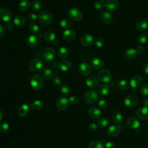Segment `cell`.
Returning a JSON list of instances; mask_svg holds the SVG:
<instances>
[{"instance_id": "6da1fadb", "label": "cell", "mask_w": 148, "mask_h": 148, "mask_svg": "<svg viewBox=\"0 0 148 148\" xmlns=\"http://www.w3.org/2000/svg\"><path fill=\"white\" fill-rule=\"evenodd\" d=\"M31 87L35 90H39L42 89L44 86V81L42 76L39 74L32 75L30 80Z\"/></svg>"}, {"instance_id": "7a4b0ae2", "label": "cell", "mask_w": 148, "mask_h": 148, "mask_svg": "<svg viewBox=\"0 0 148 148\" xmlns=\"http://www.w3.org/2000/svg\"><path fill=\"white\" fill-rule=\"evenodd\" d=\"M84 101L88 104H94L96 103L98 99L99 95L98 94L93 90H88L87 91L84 95Z\"/></svg>"}, {"instance_id": "3957f363", "label": "cell", "mask_w": 148, "mask_h": 148, "mask_svg": "<svg viewBox=\"0 0 148 148\" xmlns=\"http://www.w3.org/2000/svg\"><path fill=\"white\" fill-rule=\"evenodd\" d=\"M44 66L43 61L39 58H35L31 60L29 67L31 71L34 72H38L42 70Z\"/></svg>"}, {"instance_id": "277c9868", "label": "cell", "mask_w": 148, "mask_h": 148, "mask_svg": "<svg viewBox=\"0 0 148 148\" xmlns=\"http://www.w3.org/2000/svg\"><path fill=\"white\" fill-rule=\"evenodd\" d=\"M69 17L75 21H79L83 18V13L82 11L77 8H72L68 11Z\"/></svg>"}, {"instance_id": "5b68a950", "label": "cell", "mask_w": 148, "mask_h": 148, "mask_svg": "<svg viewBox=\"0 0 148 148\" xmlns=\"http://www.w3.org/2000/svg\"><path fill=\"white\" fill-rule=\"evenodd\" d=\"M42 36V33L33 34L30 35L27 39V44L31 47H34L37 46L40 42Z\"/></svg>"}, {"instance_id": "8992f818", "label": "cell", "mask_w": 148, "mask_h": 148, "mask_svg": "<svg viewBox=\"0 0 148 148\" xmlns=\"http://www.w3.org/2000/svg\"><path fill=\"white\" fill-rule=\"evenodd\" d=\"M99 80L105 83H109L112 80V74L110 72L106 69H101L98 73Z\"/></svg>"}, {"instance_id": "52a82bcc", "label": "cell", "mask_w": 148, "mask_h": 148, "mask_svg": "<svg viewBox=\"0 0 148 148\" xmlns=\"http://www.w3.org/2000/svg\"><path fill=\"white\" fill-rule=\"evenodd\" d=\"M38 17L40 21L44 24H49L52 21V16L49 12L47 10H42L39 12Z\"/></svg>"}, {"instance_id": "ba28073f", "label": "cell", "mask_w": 148, "mask_h": 148, "mask_svg": "<svg viewBox=\"0 0 148 148\" xmlns=\"http://www.w3.org/2000/svg\"><path fill=\"white\" fill-rule=\"evenodd\" d=\"M56 57L55 50L52 47H47L43 51V57L44 60L49 62L54 61Z\"/></svg>"}, {"instance_id": "9c48e42d", "label": "cell", "mask_w": 148, "mask_h": 148, "mask_svg": "<svg viewBox=\"0 0 148 148\" xmlns=\"http://www.w3.org/2000/svg\"><path fill=\"white\" fill-rule=\"evenodd\" d=\"M69 102V99L64 96H61L56 101V106L60 110H64L68 108Z\"/></svg>"}, {"instance_id": "30bf717a", "label": "cell", "mask_w": 148, "mask_h": 148, "mask_svg": "<svg viewBox=\"0 0 148 148\" xmlns=\"http://www.w3.org/2000/svg\"><path fill=\"white\" fill-rule=\"evenodd\" d=\"M78 71L82 76H87L91 72V67L88 63L82 62L79 65Z\"/></svg>"}, {"instance_id": "8fae6325", "label": "cell", "mask_w": 148, "mask_h": 148, "mask_svg": "<svg viewBox=\"0 0 148 148\" xmlns=\"http://www.w3.org/2000/svg\"><path fill=\"white\" fill-rule=\"evenodd\" d=\"M143 79L140 75H135L130 80V85L134 89H137L142 86Z\"/></svg>"}, {"instance_id": "7c38bea8", "label": "cell", "mask_w": 148, "mask_h": 148, "mask_svg": "<svg viewBox=\"0 0 148 148\" xmlns=\"http://www.w3.org/2000/svg\"><path fill=\"white\" fill-rule=\"evenodd\" d=\"M12 18V13L11 11L6 8H2L0 9V19L5 22H9Z\"/></svg>"}, {"instance_id": "4fadbf2b", "label": "cell", "mask_w": 148, "mask_h": 148, "mask_svg": "<svg viewBox=\"0 0 148 148\" xmlns=\"http://www.w3.org/2000/svg\"><path fill=\"white\" fill-rule=\"evenodd\" d=\"M94 42V37L90 34H84L80 39V43L84 46H90Z\"/></svg>"}, {"instance_id": "5bb4252c", "label": "cell", "mask_w": 148, "mask_h": 148, "mask_svg": "<svg viewBox=\"0 0 148 148\" xmlns=\"http://www.w3.org/2000/svg\"><path fill=\"white\" fill-rule=\"evenodd\" d=\"M137 117L142 120H146L148 119V106H142L139 107L136 112Z\"/></svg>"}, {"instance_id": "9a60e30c", "label": "cell", "mask_w": 148, "mask_h": 148, "mask_svg": "<svg viewBox=\"0 0 148 148\" xmlns=\"http://www.w3.org/2000/svg\"><path fill=\"white\" fill-rule=\"evenodd\" d=\"M121 130V127L119 125H112L108 128L107 134L110 137H116L119 135Z\"/></svg>"}, {"instance_id": "2e32d148", "label": "cell", "mask_w": 148, "mask_h": 148, "mask_svg": "<svg viewBox=\"0 0 148 148\" xmlns=\"http://www.w3.org/2000/svg\"><path fill=\"white\" fill-rule=\"evenodd\" d=\"M124 103L127 107L135 106L138 103V98L134 95H127L124 99Z\"/></svg>"}, {"instance_id": "e0dca14e", "label": "cell", "mask_w": 148, "mask_h": 148, "mask_svg": "<svg viewBox=\"0 0 148 148\" xmlns=\"http://www.w3.org/2000/svg\"><path fill=\"white\" fill-rule=\"evenodd\" d=\"M105 65L103 60L99 57H94L91 61V65L96 70L101 69Z\"/></svg>"}, {"instance_id": "ac0fdd59", "label": "cell", "mask_w": 148, "mask_h": 148, "mask_svg": "<svg viewBox=\"0 0 148 148\" xmlns=\"http://www.w3.org/2000/svg\"><path fill=\"white\" fill-rule=\"evenodd\" d=\"M76 34L73 29H67L63 32L62 37L63 38L68 41H71L75 39L76 38Z\"/></svg>"}, {"instance_id": "d6986e66", "label": "cell", "mask_w": 148, "mask_h": 148, "mask_svg": "<svg viewBox=\"0 0 148 148\" xmlns=\"http://www.w3.org/2000/svg\"><path fill=\"white\" fill-rule=\"evenodd\" d=\"M119 5L118 0H106L105 3V8L109 11H114Z\"/></svg>"}, {"instance_id": "ffe728a7", "label": "cell", "mask_w": 148, "mask_h": 148, "mask_svg": "<svg viewBox=\"0 0 148 148\" xmlns=\"http://www.w3.org/2000/svg\"><path fill=\"white\" fill-rule=\"evenodd\" d=\"M85 83L88 87L91 88H94L98 86V81L97 78L95 76L91 75V76H88L86 78Z\"/></svg>"}, {"instance_id": "44dd1931", "label": "cell", "mask_w": 148, "mask_h": 148, "mask_svg": "<svg viewBox=\"0 0 148 148\" xmlns=\"http://www.w3.org/2000/svg\"><path fill=\"white\" fill-rule=\"evenodd\" d=\"M88 115L93 119L99 118L102 114L101 110L95 106H92L89 108L88 110Z\"/></svg>"}, {"instance_id": "7402d4cb", "label": "cell", "mask_w": 148, "mask_h": 148, "mask_svg": "<svg viewBox=\"0 0 148 148\" xmlns=\"http://www.w3.org/2000/svg\"><path fill=\"white\" fill-rule=\"evenodd\" d=\"M127 123L128 126L133 130H137L140 126V123L139 120L134 117H131L128 118Z\"/></svg>"}, {"instance_id": "603a6c76", "label": "cell", "mask_w": 148, "mask_h": 148, "mask_svg": "<svg viewBox=\"0 0 148 148\" xmlns=\"http://www.w3.org/2000/svg\"><path fill=\"white\" fill-rule=\"evenodd\" d=\"M72 66V63L69 60H63L58 64V68L61 71H68Z\"/></svg>"}, {"instance_id": "cb8c5ba5", "label": "cell", "mask_w": 148, "mask_h": 148, "mask_svg": "<svg viewBox=\"0 0 148 148\" xmlns=\"http://www.w3.org/2000/svg\"><path fill=\"white\" fill-rule=\"evenodd\" d=\"M101 21L105 24H109L112 21V14L107 11L103 12L100 16Z\"/></svg>"}, {"instance_id": "d4e9b609", "label": "cell", "mask_w": 148, "mask_h": 148, "mask_svg": "<svg viewBox=\"0 0 148 148\" xmlns=\"http://www.w3.org/2000/svg\"><path fill=\"white\" fill-rule=\"evenodd\" d=\"M29 110L30 108L27 104H23L19 107L17 111V113L19 116L23 117L28 114V113L29 112Z\"/></svg>"}, {"instance_id": "484cf974", "label": "cell", "mask_w": 148, "mask_h": 148, "mask_svg": "<svg viewBox=\"0 0 148 148\" xmlns=\"http://www.w3.org/2000/svg\"><path fill=\"white\" fill-rule=\"evenodd\" d=\"M137 54H138V53L135 49L131 48V49L127 50L125 51L124 56H125V57L126 59H127L128 60H132L136 58Z\"/></svg>"}, {"instance_id": "4316f807", "label": "cell", "mask_w": 148, "mask_h": 148, "mask_svg": "<svg viewBox=\"0 0 148 148\" xmlns=\"http://www.w3.org/2000/svg\"><path fill=\"white\" fill-rule=\"evenodd\" d=\"M136 28L139 31H143L148 28V21L145 19H140L136 24Z\"/></svg>"}, {"instance_id": "83f0119b", "label": "cell", "mask_w": 148, "mask_h": 148, "mask_svg": "<svg viewBox=\"0 0 148 148\" xmlns=\"http://www.w3.org/2000/svg\"><path fill=\"white\" fill-rule=\"evenodd\" d=\"M109 91H110V87L106 84H101L98 89V94L101 96H105L108 95L109 92Z\"/></svg>"}, {"instance_id": "f1b7e54d", "label": "cell", "mask_w": 148, "mask_h": 148, "mask_svg": "<svg viewBox=\"0 0 148 148\" xmlns=\"http://www.w3.org/2000/svg\"><path fill=\"white\" fill-rule=\"evenodd\" d=\"M42 76L45 79H50L53 76V72L50 68H45L42 70Z\"/></svg>"}, {"instance_id": "f546056e", "label": "cell", "mask_w": 148, "mask_h": 148, "mask_svg": "<svg viewBox=\"0 0 148 148\" xmlns=\"http://www.w3.org/2000/svg\"><path fill=\"white\" fill-rule=\"evenodd\" d=\"M13 22L14 24L17 26H23L25 23V19L23 16L18 15L14 17Z\"/></svg>"}, {"instance_id": "4dcf8cb0", "label": "cell", "mask_w": 148, "mask_h": 148, "mask_svg": "<svg viewBox=\"0 0 148 148\" xmlns=\"http://www.w3.org/2000/svg\"><path fill=\"white\" fill-rule=\"evenodd\" d=\"M30 6V2L29 0H22L19 3V9L21 12L27 10Z\"/></svg>"}, {"instance_id": "1f68e13d", "label": "cell", "mask_w": 148, "mask_h": 148, "mask_svg": "<svg viewBox=\"0 0 148 148\" xmlns=\"http://www.w3.org/2000/svg\"><path fill=\"white\" fill-rule=\"evenodd\" d=\"M112 120L116 124H120L123 121V116L121 113L119 112H115L112 114Z\"/></svg>"}, {"instance_id": "d6a6232c", "label": "cell", "mask_w": 148, "mask_h": 148, "mask_svg": "<svg viewBox=\"0 0 148 148\" xmlns=\"http://www.w3.org/2000/svg\"><path fill=\"white\" fill-rule=\"evenodd\" d=\"M136 40L139 43L145 44L148 41V35L146 33H140L137 36Z\"/></svg>"}, {"instance_id": "836d02e7", "label": "cell", "mask_w": 148, "mask_h": 148, "mask_svg": "<svg viewBox=\"0 0 148 148\" xmlns=\"http://www.w3.org/2000/svg\"><path fill=\"white\" fill-rule=\"evenodd\" d=\"M42 107H43V103L40 100L34 101L30 106V108L31 109L36 111L41 109Z\"/></svg>"}, {"instance_id": "e575fe53", "label": "cell", "mask_w": 148, "mask_h": 148, "mask_svg": "<svg viewBox=\"0 0 148 148\" xmlns=\"http://www.w3.org/2000/svg\"><path fill=\"white\" fill-rule=\"evenodd\" d=\"M60 25L61 27L65 28V29H68L72 25V21L70 19L68 18H63L60 21Z\"/></svg>"}, {"instance_id": "d590c367", "label": "cell", "mask_w": 148, "mask_h": 148, "mask_svg": "<svg viewBox=\"0 0 148 148\" xmlns=\"http://www.w3.org/2000/svg\"><path fill=\"white\" fill-rule=\"evenodd\" d=\"M117 87L121 90H125L129 88L130 84L125 80H121L117 83Z\"/></svg>"}, {"instance_id": "8d00e7d4", "label": "cell", "mask_w": 148, "mask_h": 148, "mask_svg": "<svg viewBox=\"0 0 148 148\" xmlns=\"http://www.w3.org/2000/svg\"><path fill=\"white\" fill-rule=\"evenodd\" d=\"M69 54V50L65 47H61L58 51V55L60 58H64L66 57Z\"/></svg>"}, {"instance_id": "74e56055", "label": "cell", "mask_w": 148, "mask_h": 148, "mask_svg": "<svg viewBox=\"0 0 148 148\" xmlns=\"http://www.w3.org/2000/svg\"><path fill=\"white\" fill-rule=\"evenodd\" d=\"M109 124V120L106 117H102L100 118L97 121V125L100 128H104L108 126Z\"/></svg>"}, {"instance_id": "f35d334b", "label": "cell", "mask_w": 148, "mask_h": 148, "mask_svg": "<svg viewBox=\"0 0 148 148\" xmlns=\"http://www.w3.org/2000/svg\"><path fill=\"white\" fill-rule=\"evenodd\" d=\"M42 7L41 2L38 0H35L32 2L31 4V8L32 10L35 12H39Z\"/></svg>"}, {"instance_id": "ab89813d", "label": "cell", "mask_w": 148, "mask_h": 148, "mask_svg": "<svg viewBox=\"0 0 148 148\" xmlns=\"http://www.w3.org/2000/svg\"><path fill=\"white\" fill-rule=\"evenodd\" d=\"M44 38L46 41L51 42V41H53L55 39L56 35L54 32H53L50 31H46L45 33Z\"/></svg>"}, {"instance_id": "60d3db41", "label": "cell", "mask_w": 148, "mask_h": 148, "mask_svg": "<svg viewBox=\"0 0 148 148\" xmlns=\"http://www.w3.org/2000/svg\"><path fill=\"white\" fill-rule=\"evenodd\" d=\"M60 92L64 95H68L71 92L70 87L66 84H63L60 87Z\"/></svg>"}, {"instance_id": "b9f144b4", "label": "cell", "mask_w": 148, "mask_h": 148, "mask_svg": "<svg viewBox=\"0 0 148 148\" xmlns=\"http://www.w3.org/2000/svg\"><path fill=\"white\" fill-rule=\"evenodd\" d=\"M10 129L9 125L8 123L5 121L0 122V131L2 133H6Z\"/></svg>"}, {"instance_id": "7bdbcfd3", "label": "cell", "mask_w": 148, "mask_h": 148, "mask_svg": "<svg viewBox=\"0 0 148 148\" xmlns=\"http://www.w3.org/2000/svg\"><path fill=\"white\" fill-rule=\"evenodd\" d=\"M88 148H104V146L102 142L98 140H94L88 145Z\"/></svg>"}, {"instance_id": "ee69618b", "label": "cell", "mask_w": 148, "mask_h": 148, "mask_svg": "<svg viewBox=\"0 0 148 148\" xmlns=\"http://www.w3.org/2000/svg\"><path fill=\"white\" fill-rule=\"evenodd\" d=\"M29 29L31 32L35 34L39 31L40 28L36 24L31 23L29 26Z\"/></svg>"}, {"instance_id": "f6af8a7d", "label": "cell", "mask_w": 148, "mask_h": 148, "mask_svg": "<svg viewBox=\"0 0 148 148\" xmlns=\"http://www.w3.org/2000/svg\"><path fill=\"white\" fill-rule=\"evenodd\" d=\"M105 2L101 1V0H97L94 2V7L97 9H101L103 7H105Z\"/></svg>"}, {"instance_id": "bcb514c9", "label": "cell", "mask_w": 148, "mask_h": 148, "mask_svg": "<svg viewBox=\"0 0 148 148\" xmlns=\"http://www.w3.org/2000/svg\"><path fill=\"white\" fill-rule=\"evenodd\" d=\"M38 18V16L36 14H35V13H30L27 17V20L29 22H31L32 23H34L35 21H36Z\"/></svg>"}, {"instance_id": "7dc6e473", "label": "cell", "mask_w": 148, "mask_h": 148, "mask_svg": "<svg viewBox=\"0 0 148 148\" xmlns=\"http://www.w3.org/2000/svg\"><path fill=\"white\" fill-rule=\"evenodd\" d=\"M140 92L142 95L148 96V84H145L142 86Z\"/></svg>"}, {"instance_id": "c3c4849f", "label": "cell", "mask_w": 148, "mask_h": 148, "mask_svg": "<svg viewBox=\"0 0 148 148\" xmlns=\"http://www.w3.org/2000/svg\"><path fill=\"white\" fill-rule=\"evenodd\" d=\"M98 106L100 109H104L107 106V102L104 99H101L98 102Z\"/></svg>"}, {"instance_id": "681fc988", "label": "cell", "mask_w": 148, "mask_h": 148, "mask_svg": "<svg viewBox=\"0 0 148 148\" xmlns=\"http://www.w3.org/2000/svg\"><path fill=\"white\" fill-rule=\"evenodd\" d=\"M79 101V98L76 95L71 96L69 98V102L72 104H76Z\"/></svg>"}, {"instance_id": "f907efd6", "label": "cell", "mask_w": 148, "mask_h": 148, "mask_svg": "<svg viewBox=\"0 0 148 148\" xmlns=\"http://www.w3.org/2000/svg\"><path fill=\"white\" fill-rule=\"evenodd\" d=\"M95 45L98 47H102L105 45V42L102 39L98 38L95 40Z\"/></svg>"}, {"instance_id": "816d5d0a", "label": "cell", "mask_w": 148, "mask_h": 148, "mask_svg": "<svg viewBox=\"0 0 148 148\" xmlns=\"http://www.w3.org/2000/svg\"><path fill=\"white\" fill-rule=\"evenodd\" d=\"M97 125L95 124V123H91L89 124L88 125V130L90 131L91 132H95L96 131V130H97Z\"/></svg>"}, {"instance_id": "f5cc1de1", "label": "cell", "mask_w": 148, "mask_h": 148, "mask_svg": "<svg viewBox=\"0 0 148 148\" xmlns=\"http://www.w3.org/2000/svg\"><path fill=\"white\" fill-rule=\"evenodd\" d=\"M61 81L60 78L58 77H54L53 80V84L55 87H58L61 85Z\"/></svg>"}, {"instance_id": "db71d44e", "label": "cell", "mask_w": 148, "mask_h": 148, "mask_svg": "<svg viewBox=\"0 0 148 148\" xmlns=\"http://www.w3.org/2000/svg\"><path fill=\"white\" fill-rule=\"evenodd\" d=\"M105 148H116V146L112 142H107L105 145Z\"/></svg>"}, {"instance_id": "11a10c76", "label": "cell", "mask_w": 148, "mask_h": 148, "mask_svg": "<svg viewBox=\"0 0 148 148\" xmlns=\"http://www.w3.org/2000/svg\"><path fill=\"white\" fill-rule=\"evenodd\" d=\"M5 33H6V29L5 27L2 25L0 24V38L3 37L5 35Z\"/></svg>"}, {"instance_id": "9f6ffc18", "label": "cell", "mask_w": 148, "mask_h": 148, "mask_svg": "<svg viewBox=\"0 0 148 148\" xmlns=\"http://www.w3.org/2000/svg\"><path fill=\"white\" fill-rule=\"evenodd\" d=\"M136 51L138 53H139V54H141V53H143L145 51V47L143 46H142V45H139L137 47H136Z\"/></svg>"}, {"instance_id": "6f0895ef", "label": "cell", "mask_w": 148, "mask_h": 148, "mask_svg": "<svg viewBox=\"0 0 148 148\" xmlns=\"http://www.w3.org/2000/svg\"><path fill=\"white\" fill-rule=\"evenodd\" d=\"M14 27V25H13V24L12 23H11L10 21L9 22H8L7 24H6V28L8 30H12Z\"/></svg>"}, {"instance_id": "680465c9", "label": "cell", "mask_w": 148, "mask_h": 148, "mask_svg": "<svg viewBox=\"0 0 148 148\" xmlns=\"http://www.w3.org/2000/svg\"><path fill=\"white\" fill-rule=\"evenodd\" d=\"M143 71L145 73L148 75V63H146L143 65Z\"/></svg>"}, {"instance_id": "91938a15", "label": "cell", "mask_w": 148, "mask_h": 148, "mask_svg": "<svg viewBox=\"0 0 148 148\" xmlns=\"http://www.w3.org/2000/svg\"><path fill=\"white\" fill-rule=\"evenodd\" d=\"M143 105H144V106H148V98H147V97L143 99Z\"/></svg>"}, {"instance_id": "94428289", "label": "cell", "mask_w": 148, "mask_h": 148, "mask_svg": "<svg viewBox=\"0 0 148 148\" xmlns=\"http://www.w3.org/2000/svg\"><path fill=\"white\" fill-rule=\"evenodd\" d=\"M3 113L2 111L1 110H0V122L3 119Z\"/></svg>"}, {"instance_id": "6125c7cd", "label": "cell", "mask_w": 148, "mask_h": 148, "mask_svg": "<svg viewBox=\"0 0 148 148\" xmlns=\"http://www.w3.org/2000/svg\"><path fill=\"white\" fill-rule=\"evenodd\" d=\"M101 1H103V2H105V1H106V0H101Z\"/></svg>"}]
</instances>
